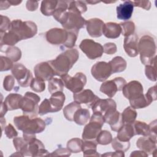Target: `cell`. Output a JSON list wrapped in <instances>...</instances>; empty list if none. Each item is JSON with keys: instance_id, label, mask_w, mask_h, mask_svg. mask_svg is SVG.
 <instances>
[{"instance_id": "30bf717a", "label": "cell", "mask_w": 157, "mask_h": 157, "mask_svg": "<svg viewBox=\"0 0 157 157\" xmlns=\"http://www.w3.org/2000/svg\"><path fill=\"white\" fill-rule=\"evenodd\" d=\"M11 72L20 86L28 87L31 85V81L33 79V74L31 72L22 64H15L11 69Z\"/></svg>"}, {"instance_id": "f6af8a7d", "label": "cell", "mask_w": 157, "mask_h": 157, "mask_svg": "<svg viewBox=\"0 0 157 157\" xmlns=\"http://www.w3.org/2000/svg\"><path fill=\"white\" fill-rule=\"evenodd\" d=\"M121 28V34L124 37H128L134 33L135 24L132 21H128L126 22L120 23Z\"/></svg>"}, {"instance_id": "7c38bea8", "label": "cell", "mask_w": 157, "mask_h": 157, "mask_svg": "<svg viewBox=\"0 0 157 157\" xmlns=\"http://www.w3.org/2000/svg\"><path fill=\"white\" fill-rule=\"evenodd\" d=\"M126 84V81L124 78L118 77L102 83L99 90L100 91L104 93L109 98H112L118 91L122 90Z\"/></svg>"}, {"instance_id": "52a82bcc", "label": "cell", "mask_w": 157, "mask_h": 157, "mask_svg": "<svg viewBox=\"0 0 157 157\" xmlns=\"http://www.w3.org/2000/svg\"><path fill=\"white\" fill-rule=\"evenodd\" d=\"M86 21L80 13L73 10H67L59 23L64 29L78 33L80 29L84 28Z\"/></svg>"}, {"instance_id": "7a4b0ae2", "label": "cell", "mask_w": 157, "mask_h": 157, "mask_svg": "<svg viewBox=\"0 0 157 157\" xmlns=\"http://www.w3.org/2000/svg\"><path fill=\"white\" fill-rule=\"evenodd\" d=\"M78 57L79 53L78 50L72 48L62 52L55 59L48 62L53 69L55 75L61 77L67 74L77 62Z\"/></svg>"}, {"instance_id": "7402d4cb", "label": "cell", "mask_w": 157, "mask_h": 157, "mask_svg": "<svg viewBox=\"0 0 157 157\" xmlns=\"http://www.w3.org/2000/svg\"><path fill=\"white\" fill-rule=\"evenodd\" d=\"M134 6L131 1H124L117 7V17L120 20H129L132 14Z\"/></svg>"}, {"instance_id": "f5cc1de1", "label": "cell", "mask_w": 157, "mask_h": 157, "mask_svg": "<svg viewBox=\"0 0 157 157\" xmlns=\"http://www.w3.org/2000/svg\"><path fill=\"white\" fill-rule=\"evenodd\" d=\"M117 45L112 42L106 43L103 46L104 52L108 55H113L117 52Z\"/></svg>"}, {"instance_id": "6da1fadb", "label": "cell", "mask_w": 157, "mask_h": 157, "mask_svg": "<svg viewBox=\"0 0 157 157\" xmlns=\"http://www.w3.org/2000/svg\"><path fill=\"white\" fill-rule=\"evenodd\" d=\"M13 123L18 130L23 131V138L28 143L36 137V134L40 133L45 129V123L42 119L31 118L24 115L14 117Z\"/></svg>"}, {"instance_id": "8992f818", "label": "cell", "mask_w": 157, "mask_h": 157, "mask_svg": "<svg viewBox=\"0 0 157 157\" xmlns=\"http://www.w3.org/2000/svg\"><path fill=\"white\" fill-rule=\"evenodd\" d=\"M105 123L104 115L98 112L93 113L90 118V123L87 124L83 131L82 138L84 140H94L101 131V128Z\"/></svg>"}, {"instance_id": "9c48e42d", "label": "cell", "mask_w": 157, "mask_h": 157, "mask_svg": "<svg viewBox=\"0 0 157 157\" xmlns=\"http://www.w3.org/2000/svg\"><path fill=\"white\" fill-rule=\"evenodd\" d=\"M64 86L73 93L82 91L86 83V77L82 72H77L74 77L65 74L61 76Z\"/></svg>"}, {"instance_id": "9a60e30c", "label": "cell", "mask_w": 157, "mask_h": 157, "mask_svg": "<svg viewBox=\"0 0 157 157\" xmlns=\"http://www.w3.org/2000/svg\"><path fill=\"white\" fill-rule=\"evenodd\" d=\"M122 90L124 96L129 100L139 97L143 94L144 91L142 84L137 80H132L126 83Z\"/></svg>"}, {"instance_id": "5b68a950", "label": "cell", "mask_w": 157, "mask_h": 157, "mask_svg": "<svg viewBox=\"0 0 157 157\" xmlns=\"http://www.w3.org/2000/svg\"><path fill=\"white\" fill-rule=\"evenodd\" d=\"M10 31L14 33L21 40L34 37L37 34V27L33 21H23L21 20L17 19L11 21Z\"/></svg>"}, {"instance_id": "277c9868", "label": "cell", "mask_w": 157, "mask_h": 157, "mask_svg": "<svg viewBox=\"0 0 157 157\" xmlns=\"http://www.w3.org/2000/svg\"><path fill=\"white\" fill-rule=\"evenodd\" d=\"M156 47L155 39L148 36H142L138 42V52L140 59L144 65L150 64L152 60L156 57Z\"/></svg>"}, {"instance_id": "e7e4bbea", "label": "cell", "mask_w": 157, "mask_h": 157, "mask_svg": "<svg viewBox=\"0 0 157 157\" xmlns=\"http://www.w3.org/2000/svg\"><path fill=\"white\" fill-rule=\"evenodd\" d=\"M8 1L10 4L11 6H17L22 2L21 1H15V0H10V1Z\"/></svg>"}, {"instance_id": "74e56055", "label": "cell", "mask_w": 157, "mask_h": 157, "mask_svg": "<svg viewBox=\"0 0 157 157\" xmlns=\"http://www.w3.org/2000/svg\"><path fill=\"white\" fill-rule=\"evenodd\" d=\"M135 135H142L148 136L150 134L149 125L145 122L140 121H135L133 123Z\"/></svg>"}, {"instance_id": "5bb4252c", "label": "cell", "mask_w": 157, "mask_h": 157, "mask_svg": "<svg viewBox=\"0 0 157 157\" xmlns=\"http://www.w3.org/2000/svg\"><path fill=\"white\" fill-rule=\"evenodd\" d=\"M105 122L109 124L111 129L118 131L124 124L122 120L121 114L117 110V109H110L104 115Z\"/></svg>"}, {"instance_id": "836d02e7", "label": "cell", "mask_w": 157, "mask_h": 157, "mask_svg": "<svg viewBox=\"0 0 157 157\" xmlns=\"http://www.w3.org/2000/svg\"><path fill=\"white\" fill-rule=\"evenodd\" d=\"M82 108L80 104L76 102H72L67 104L63 109V114L65 118L69 121H74V116L75 112Z\"/></svg>"}, {"instance_id": "9f6ffc18", "label": "cell", "mask_w": 157, "mask_h": 157, "mask_svg": "<svg viewBox=\"0 0 157 157\" xmlns=\"http://www.w3.org/2000/svg\"><path fill=\"white\" fill-rule=\"evenodd\" d=\"M150 134L148 137L151 139L155 142H156V120H154L149 124Z\"/></svg>"}, {"instance_id": "e575fe53", "label": "cell", "mask_w": 157, "mask_h": 157, "mask_svg": "<svg viewBox=\"0 0 157 157\" xmlns=\"http://www.w3.org/2000/svg\"><path fill=\"white\" fill-rule=\"evenodd\" d=\"M69 4V1H58L56 9L53 13V17L57 21L59 22L62 17L64 16V13L67 12Z\"/></svg>"}, {"instance_id": "1f68e13d", "label": "cell", "mask_w": 157, "mask_h": 157, "mask_svg": "<svg viewBox=\"0 0 157 157\" xmlns=\"http://www.w3.org/2000/svg\"><path fill=\"white\" fill-rule=\"evenodd\" d=\"M58 1H43L41 2L40 11L45 16L53 15L56 9Z\"/></svg>"}, {"instance_id": "ac0fdd59", "label": "cell", "mask_w": 157, "mask_h": 157, "mask_svg": "<svg viewBox=\"0 0 157 157\" xmlns=\"http://www.w3.org/2000/svg\"><path fill=\"white\" fill-rule=\"evenodd\" d=\"M86 31L92 37H99L102 34V29L104 23L98 18L89 19L86 21Z\"/></svg>"}, {"instance_id": "8d00e7d4", "label": "cell", "mask_w": 157, "mask_h": 157, "mask_svg": "<svg viewBox=\"0 0 157 157\" xmlns=\"http://www.w3.org/2000/svg\"><path fill=\"white\" fill-rule=\"evenodd\" d=\"M64 86V85L62 79L53 77L48 80V90L50 94H53L58 91L63 92Z\"/></svg>"}, {"instance_id": "03108f58", "label": "cell", "mask_w": 157, "mask_h": 157, "mask_svg": "<svg viewBox=\"0 0 157 157\" xmlns=\"http://www.w3.org/2000/svg\"><path fill=\"white\" fill-rule=\"evenodd\" d=\"M3 124H6V119H4L3 117H1V130L2 131H3L4 129V126H3Z\"/></svg>"}, {"instance_id": "d4e9b609", "label": "cell", "mask_w": 157, "mask_h": 157, "mask_svg": "<svg viewBox=\"0 0 157 157\" xmlns=\"http://www.w3.org/2000/svg\"><path fill=\"white\" fill-rule=\"evenodd\" d=\"M0 48L2 52L6 46H13L20 41L18 37L12 31H8L5 33H0Z\"/></svg>"}, {"instance_id": "cb8c5ba5", "label": "cell", "mask_w": 157, "mask_h": 157, "mask_svg": "<svg viewBox=\"0 0 157 157\" xmlns=\"http://www.w3.org/2000/svg\"><path fill=\"white\" fill-rule=\"evenodd\" d=\"M102 34L109 39L118 38L121 34V26L114 22L106 23L103 26Z\"/></svg>"}, {"instance_id": "6f0895ef", "label": "cell", "mask_w": 157, "mask_h": 157, "mask_svg": "<svg viewBox=\"0 0 157 157\" xmlns=\"http://www.w3.org/2000/svg\"><path fill=\"white\" fill-rule=\"evenodd\" d=\"M71 151L68 148H59L56 149L55 151L52 152L51 154H49L48 156H70Z\"/></svg>"}, {"instance_id": "db71d44e", "label": "cell", "mask_w": 157, "mask_h": 157, "mask_svg": "<svg viewBox=\"0 0 157 157\" xmlns=\"http://www.w3.org/2000/svg\"><path fill=\"white\" fill-rule=\"evenodd\" d=\"M4 132L6 136L9 138V139H12L17 136L18 132L14 128V127L11 124H7L5 128H4Z\"/></svg>"}, {"instance_id": "d6986e66", "label": "cell", "mask_w": 157, "mask_h": 157, "mask_svg": "<svg viewBox=\"0 0 157 157\" xmlns=\"http://www.w3.org/2000/svg\"><path fill=\"white\" fill-rule=\"evenodd\" d=\"M138 39L137 35L134 33L124 37L123 47L125 52L130 57H135L139 54Z\"/></svg>"}, {"instance_id": "ffe728a7", "label": "cell", "mask_w": 157, "mask_h": 157, "mask_svg": "<svg viewBox=\"0 0 157 157\" xmlns=\"http://www.w3.org/2000/svg\"><path fill=\"white\" fill-rule=\"evenodd\" d=\"M28 155L31 156H42L48 155L49 153L45 149V146L42 142L37 139H33L28 142Z\"/></svg>"}, {"instance_id": "d6a6232c", "label": "cell", "mask_w": 157, "mask_h": 157, "mask_svg": "<svg viewBox=\"0 0 157 157\" xmlns=\"http://www.w3.org/2000/svg\"><path fill=\"white\" fill-rule=\"evenodd\" d=\"M13 145L17 151L21 153L23 156H29L28 155V143L23 137H15L13 140Z\"/></svg>"}, {"instance_id": "4fadbf2b", "label": "cell", "mask_w": 157, "mask_h": 157, "mask_svg": "<svg viewBox=\"0 0 157 157\" xmlns=\"http://www.w3.org/2000/svg\"><path fill=\"white\" fill-rule=\"evenodd\" d=\"M91 75L99 82H104L112 74V69L109 63L99 61L96 63L91 67Z\"/></svg>"}, {"instance_id": "3957f363", "label": "cell", "mask_w": 157, "mask_h": 157, "mask_svg": "<svg viewBox=\"0 0 157 157\" xmlns=\"http://www.w3.org/2000/svg\"><path fill=\"white\" fill-rule=\"evenodd\" d=\"M78 32L61 28H52L45 33V37L53 45L62 44L68 48H72L75 44Z\"/></svg>"}, {"instance_id": "11a10c76", "label": "cell", "mask_w": 157, "mask_h": 157, "mask_svg": "<svg viewBox=\"0 0 157 157\" xmlns=\"http://www.w3.org/2000/svg\"><path fill=\"white\" fill-rule=\"evenodd\" d=\"M145 96L150 104L156 100V86L155 85L150 88Z\"/></svg>"}, {"instance_id": "d590c367", "label": "cell", "mask_w": 157, "mask_h": 157, "mask_svg": "<svg viewBox=\"0 0 157 157\" xmlns=\"http://www.w3.org/2000/svg\"><path fill=\"white\" fill-rule=\"evenodd\" d=\"M137 115V112L134 108L130 106L127 107L121 113V117L123 123L132 124L136 121Z\"/></svg>"}, {"instance_id": "603a6c76", "label": "cell", "mask_w": 157, "mask_h": 157, "mask_svg": "<svg viewBox=\"0 0 157 157\" xmlns=\"http://www.w3.org/2000/svg\"><path fill=\"white\" fill-rule=\"evenodd\" d=\"M136 145L139 149L147 154H153L156 150V142H155L148 136L139 138L137 140Z\"/></svg>"}, {"instance_id": "2e32d148", "label": "cell", "mask_w": 157, "mask_h": 157, "mask_svg": "<svg viewBox=\"0 0 157 157\" xmlns=\"http://www.w3.org/2000/svg\"><path fill=\"white\" fill-rule=\"evenodd\" d=\"M34 72L36 77L44 81L49 80L55 75V71L48 62H42L36 64L34 67Z\"/></svg>"}, {"instance_id": "83f0119b", "label": "cell", "mask_w": 157, "mask_h": 157, "mask_svg": "<svg viewBox=\"0 0 157 157\" xmlns=\"http://www.w3.org/2000/svg\"><path fill=\"white\" fill-rule=\"evenodd\" d=\"M49 101L53 109V112H58L63 108L65 101V95L63 92H56L52 94V96L49 99Z\"/></svg>"}, {"instance_id": "ee69618b", "label": "cell", "mask_w": 157, "mask_h": 157, "mask_svg": "<svg viewBox=\"0 0 157 157\" xmlns=\"http://www.w3.org/2000/svg\"><path fill=\"white\" fill-rule=\"evenodd\" d=\"M96 139L98 144L104 145L111 143L113 139L112 136L109 131L107 130H101Z\"/></svg>"}, {"instance_id": "7dc6e473", "label": "cell", "mask_w": 157, "mask_h": 157, "mask_svg": "<svg viewBox=\"0 0 157 157\" xmlns=\"http://www.w3.org/2000/svg\"><path fill=\"white\" fill-rule=\"evenodd\" d=\"M30 87L31 90L35 92H42L45 89V81L38 77L33 78L31 81Z\"/></svg>"}, {"instance_id": "f546056e", "label": "cell", "mask_w": 157, "mask_h": 157, "mask_svg": "<svg viewBox=\"0 0 157 157\" xmlns=\"http://www.w3.org/2000/svg\"><path fill=\"white\" fill-rule=\"evenodd\" d=\"M112 74L124 71L127 66V63L121 56H116L109 62Z\"/></svg>"}, {"instance_id": "6125c7cd", "label": "cell", "mask_w": 157, "mask_h": 157, "mask_svg": "<svg viewBox=\"0 0 157 157\" xmlns=\"http://www.w3.org/2000/svg\"><path fill=\"white\" fill-rule=\"evenodd\" d=\"M131 157L132 156H144V157H147L148 156V154L145 152H144V151L141 150V151H134L133 152H132L130 155Z\"/></svg>"}, {"instance_id": "ba28073f", "label": "cell", "mask_w": 157, "mask_h": 157, "mask_svg": "<svg viewBox=\"0 0 157 157\" xmlns=\"http://www.w3.org/2000/svg\"><path fill=\"white\" fill-rule=\"evenodd\" d=\"M40 100V98L37 94L27 91L23 97L21 105V109L23 115L31 118L36 117L39 114L38 104Z\"/></svg>"}, {"instance_id": "ab89813d", "label": "cell", "mask_w": 157, "mask_h": 157, "mask_svg": "<svg viewBox=\"0 0 157 157\" xmlns=\"http://www.w3.org/2000/svg\"><path fill=\"white\" fill-rule=\"evenodd\" d=\"M4 52L6 53L7 58L10 59L13 62L18 61L21 56V52L20 48L17 47H7Z\"/></svg>"}, {"instance_id": "bcb514c9", "label": "cell", "mask_w": 157, "mask_h": 157, "mask_svg": "<svg viewBox=\"0 0 157 157\" xmlns=\"http://www.w3.org/2000/svg\"><path fill=\"white\" fill-rule=\"evenodd\" d=\"M111 143L112 148L116 151H126L130 147V143L129 141H121L117 137H115L113 139H112Z\"/></svg>"}, {"instance_id": "484cf974", "label": "cell", "mask_w": 157, "mask_h": 157, "mask_svg": "<svg viewBox=\"0 0 157 157\" xmlns=\"http://www.w3.org/2000/svg\"><path fill=\"white\" fill-rule=\"evenodd\" d=\"M22 99V95L17 93H11L6 98L4 102L8 110H13L21 109Z\"/></svg>"}, {"instance_id": "f907efd6", "label": "cell", "mask_w": 157, "mask_h": 157, "mask_svg": "<svg viewBox=\"0 0 157 157\" xmlns=\"http://www.w3.org/2000/svg\"><path fill=\"white\" fill-rule=\"evenodd\" d=\"M11 26V21L9 18L4 15H1V24H0V33H5L9 31Z\"/></svg>"}, {"instance_id": "94428289", "label": "cell", "mask_w": 157, "mask_h": 157, "mask_svg": "<svg viewBox=\"0 0 157 157\" xmlns=\"http://www.w3.org/2000/svg\"><path fill=\"white\" fill-rule=\"evenodd\" d=\"M102 156H124V151H116L115 152H109V153H106L104 155H102Z\"/></svg>"}, {"instance_id": "b9f144b4", "label": "cell", "mask_w": 157, "mask_h": 157, "mask_svg": "<svg viewBox=\"0 0 157 157\" xmlns=\"http://www.w3.org/2000/svg\"><path fill=\"white\" fill-rule=\"evenodd\" d=\"M67 10L77 12L80 14L85 13L87 10V7L85 2L82 1H69Z\"/></svg>"}, {"instance_id": "60d3db41", "label": "cell", "mask_w": 157, "mask_h": 157, "mask_svg": "<svg viewBox=\"0 0 157 157\" xmlns=\"http://www.w3.org/2000/svg\"><path fill=\"white\" fill-rule=\"evenodd\" d=\"M83 140L78 138H74L69 140L67 143V148L71 153H80L82 151Z\"/></svg>"}, {"instance_id": "4dcf8cb0", "label": "cell", "mask_w": 157, "mask_h": 157, "mask_svg": "<svg viewBox=\"0 0 157 157\" xmlns=\"http://www.w3.org/2000/svg\"><path fill=\"white\" fill-rule=\"evenodd\" d=\"M90 117V111L86 109H78L74 116V121L78 125H83L86 124Z\"/></svg>"}, {"instance_id": "8fae6325", "label": "cell", "mask_w": 157, "mask_h": 157, "mask_svg": "<svg viewBox=\"0 0 157 157\" xmlns=\"http://www.w3.org/2000/svg\"><path fill=\"white\" fill-rule=\"evenodd\" d=\"M79 47L90 59H94L101 57L104 52L103 47L101 44L91 39H83L80 44Z\"/></svg>"}, {"instance_id": "e0dca14e", "label": "cell", "mask_w": 157, "mask_h": 157, "mask_svg": "<svg viewBox=\"0 0 157 157\" xmlns=\"http://www.w3.org/2000/svg\"><path fill=\"white\" fill-rule=\"evenodd\" d=\"M73 98L75 102L80 104H85L89 107H91L93 104L99 98L89 89L82 90L79 93H74Z\"/></svg>"}, {"instance_id": "f35d334b", "label": "cell", "mask_w": 157, "mask_h": 157, "mask_svg": "<svg viewBox=\"0 0 157 157\" xmlns=\"http://www.w3.org/2000/svg\"><path fill=\"white\" fill-rule=\"evenodd\" d=\"M129 101L131 107L134 109H142L148 106L150 104L144 94L135 99L129 100Z\"/></svg>"}, {"instance_id": "44dd1931", "label": "cell", "mask_w": 157, "mask_h": 157, "mask_svg": "<svg viewBox=\"0 0 157 157\" xmlns=\"http://www.w3.org/2000/svg\"><path fill=\"white\" fill-rule=\"evenodd\" d=\"M93 113L98 112L104 114L108 110L110 109H117L115 101L112 99H101L99 98L91 106Z\"/></svg>"}, {"instance_id": "be15d7a7", "label": "cell", "mask_w": 157, "mask_h": 157, "mask_svg": "<svg viewBox=\"0 0 157 157\" xmlns=\"http://www.w3.org/2000/svg\"><path fill=\"white\" fill-rule=\"evenodd\" d=\"M8 110L6 105H5L4 102L1 101V110H0V117H3L4 115L6 113L7 111Z\"/></svg>"}, {"instance_id": "680465c9", "label": "cell", "mask_w": 157, "mask_h": 157, "mask_svg": "<svg viewBox=\"0 0 157 157\" xmlns=\"http://www.w3.org/2000/svg\"><path fill=\"white\" fill-rule=\"evenodd\" d=\"M132 3L136 7H142L147 10H148L151 7V2L149 1H134Z\"/></svg>"}, {"instance_id": "7bdbcfd3", "label": "cell", "mask_w": 157, "mask_h": 157, "mask_svg": "<svg viewBox=\"0 0 157 157\" xmlns=\"http://www.w3.org/2000/svg\"><path fill=\"white\" fill-rule=\"evenodd\" d=\"M156 57L153 58L150 64L145 65V73L146 77L151 81L155 82L156 80Z\"/></svg>"}, {"instance_id": "c3c4849f", "label": "cell", "mask_w": 157, "mask_h": 157, "mask_svg": "<svg viewBox=\"0 0 157 157\" xmlns=\"http://www.w3.org/2000/svg\"><path fill=\"white\" fill-rule=\"evenodd\" d=\"M50 112H54L53 109L50 103L49 99H45L39 106L38 113L40 115H44Z\"/></svg>"}, {"instance_id": "816d5d0a", "label": "cell", "mask_w": 157, "mask_h": 157, "mask_svg": "<svg viewBox=\"0 0 157 157\" xmlns=\"http://www.w3.org/2000/svg\"><path fill=\"white\" fill-rule=\"evenodd\" d=\"M15 85V79L12 75H8L4 77L3 81V87L6 91H11Z\"/></svg>"}, {"instance_id": "f1b7e54d", "label": "cell", "mask_w": 157, "mask_h": 157, "mask_svg": "<svg viewBox=\"0 0 157 157\" xmlns=\"http://www.w3.org/2000/svg\"><path fill=\"white\" fill-rule=\"evenodd\" d=\"M97 142L94 140H86L83 141L82 151L84 156H99L97 152Z\"/></svg>"}, {"instance_id": "4316f807", "label": "cell", "mask_w": 157, "mask_h": 157, "mask_svg": "<svg viewBox=\"0 0 157 157\" xmlns=\"http://www.w3.org/2000/svg\"><path fill=\"white\" fill-rule=\"evenodd\" d=\"M117 137L121 141L128 142L135 135L133 124L124 123L117 131Z\"/></svg>"}, {"instance_id": "91938a15", "label": "cell", "mask_w": 157, "mask_h": 157, "mask_svg": "<svg viewBox=\"0 0 157 157\" xmlns=\"http://www.w3.org/2000/svg\"><path fill=\"white\" fill-rule=\"evenodd\" d=\"M26 9L29 11H34L38 8V2L34 1H28L26 4Z\"/></svg>"}, {"instance_id": "003e7915", "label": "cell", "mask_w": 157, "mask_h": 157, "mask_svg": "<svg viewBox=\"0 0 157 157\" xmlns=\"http://www.w3.org/2000/svg\"><path fill=\"white\" fill-rule=\"evenodd\" d=\"M86 2H88V3L91 4H96V3L99 2V1H86Z\"/></svg>"}, {"instance_id": "681fc988", "label": "cell", "mask_w": 157, "mask_h": 157, "mask_svg": "<svg viewBox=\"0 0 157 157\" xmlns=\"http://www.w3.org/2000/svg\"><path fill=\"white\" fill-rule=\"evenodd\" d=\"M13 61L7 56H1V71H6L12 69L13 67Z\"/></svg>"}]
</instances>
